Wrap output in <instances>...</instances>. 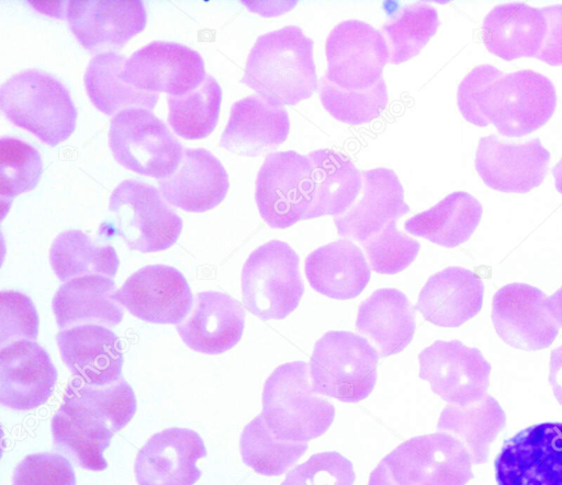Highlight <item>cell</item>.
Instances as JSON below:
<instances>
[{
    "label": "cell",
    "instance_id": "obj_12",
    "mask_svg": "<svg viewBox=\"0 0 562 485\" xmlns=\"http://www.w3.org/2000/svg\"><path fill=\"white\" fill-rule=\"evenodd\" d=\"M324 77L344 90H368L383 79L389 49L382 33L359 20L337 24L327 36Z\"/></svg>",
    "mask_w": 562,
    "mask_h": 485
},
{
    "label": "cell",
    "instance_id": "obj_36",
    "mask_svg": "<svg viewBox=\"0 0 562 485\" xmlns=\"http://www.w3.org/2000/svg\"><path fill=\"white\" fill-rule=\"evenodd\" d=\"M49 261L55 275L63 282L92 274L112 279L120 264L111 245L99 244L77 229L65 230L54 239Z\"/></svg>",
    "mask_w": 562,
    "mask_h": 485
},
{
    "label": "cell",
    "instance_id": "obj_21",
    "mask_svg": "<svg viewBox=\"0 0 562 485\" xmlns=\"http://www.w3.org/2000/svg\"><path fill=\"white\" fill-rule=\"evenodd\" d=\"M57 371L46 350L33 340H18L0 350V403L31 410L53 394Z\"/></svg>",
    "mask_w": 562,
    "mask_h": 485
},
{
    "label": "cell",
    "instance_id": "obj_33",
    "mask_svg": "<svg viewBox=\"0 0 562 485\" xmlns=\"http://www.w3.org/2000/svg\"><path fill=\"white\" fill-rule=\"evenodd\" d=\"M506 425V415L488 394L464 406L448 404L441 411L437 429L457 438L468 450L472 463L487 461L490 445Z\"/></svg>",
    "mask_w": 562,
    "mask_h": 485
},
{
    "label": "cell",
    "instance_id": "obj_13",
    "mask_svg": "<svg viewBox=\"0 0 562 485\" xmlns=\"http://www.w3.org/2000/svg\"><path fill=\"white\" fill-rule=\"evenodd\" d=\"M494 469L497 485H562V422L532 425L506 439Z\"/></svg>",
    "mask_w": 562,
    "mask_h": 485
},
{
    "label": "cell",
    "instance_id": "obj_22",
    "mask_svg": "<svg viewBox=\"0 0 562 485\" xmlns=\"http://www.w3.org/2000/svg\"><path fill=\"white\" fill-rule=\"evenodd\" d=\"M361 173L360 198L344 214L334 216L338 235L360 244L409 212L403 187L393 170L375 168Z\"/></svg>",
    "mask_w": 562,
    "mask_h": 485
},
{
    "label": "cell",
    "instance_id": "obj_34",
    "mask_svg": "<svg viewBox=\"0 0 562 485\" xmlns=\"http://www.w3.org/2000/svg\"><path fill=\"white\" fill-rule=\"evenodd\" d=\"M481 203L471 194L457 191L435 206L408 218L404 228L442 247L453 248L465 243L482 216Z\"/></svg>",
    "mask_w": 562,
    "mask_h": 485
},
{
    "label": "cell",
    "instance_id": "obj_19",
    "mask_svg": "<svg viewBox=\"0 0 562 485\" xmlns=\"http://www.w3.org/2000/svg\"><path fill=\"white\" fill-rule=\"evenodd\" d=\"M64 12L77 41L91 53L121 49L145 29L147 20L139 0H72Z\"/></svg>",
    "mask_w": 562,
    "mask_h": 485
},
{
    "label": "cell",
    "instance_id": "obj_26",
    "mask_svg": "<svg viewBox=\"0 0 562 485\" xmlns=\"http://www.w3.org/2000/svg\"><path fill=\"white\" fill-rule=\"evenodd\" d=\"M289 131V115L282 105L251 94L232 105L220 145L233 154L255 157L277 149Z\"/></svg>",
    "mask_w": 562,
    "mask_h": 485
},
{
    "label": "cell",
    "instance_id": "obj_6",
    "mask_svg": "<svg viewBox=\"0 0 562 485\" xmlns=\"http://www.w3.org/2000/svg\"><path fill=\"white\" fill-rule=\"evenodd\" d=\"M379 357L357 334L327 331L316 341L310 360L313 390L344 403L360 402L374 388Z\"/></svg>",
    "mask_w": 562,
    "mask_h": 485
},
{
    "label": "cell",
    "instance_id": "obj_29",
    "mask_svg": "<svg viewBox=\"0 0 562 485\" xmlns=\"http://www.w3.org/2000/svg\"><path fill=\"white\" fill-rule=\"evenodd\" d=\"M356 328L375 346L381 358L393 356L414 337L415 311L400 290L379 289L360 303Z\"/></svg>",
    "mask_w": 562,
    "mask_h": 485
},
{
    "label": "cell",
    "instance_id": "obj_4",
    "mask_svg": "<svg viewBox=\"0 0 562 485\" xmlns=\"http://www.w3.org/2000/svg\"><path fill=\"white\" fill-rule=\"evenodd\" d=\"M308 364L277 366L265 382L261 416L281 441L308 442L324 435L335 418L333 403L313 390Z\"/></svg>",
    "mask_w": 562,
    "mask_h": 485
},
{
    "label": "cell",
    "instance_id": "obj_47",
    "mask_svg": "<svg viewBox=\"0 0 562 485\" xmlns=\"http://www.w3.org/2000/svg\"><path fill=\"white\" fill-rule=\"evenodd\" d=\"M549 383L557 401L562 405V345L550 353Z\"/></svg>",
    "mask_w": 562,
    "mask_h": 485
},
{
    "label": "cell",
    "instance_id": "obj_20",
    "mask_svg": "<svg viewBox=\"0 0 562 485\" xmlns=\"http://www.w3.org/2000/svg\"><path fill=\"white\" fill-rule=\"evenodd\" d=\"M206 456L200 435L168 428L153 435L138 451L134 473L138 485H193L201 476L199 459Z\"/></svg>",
    "mask_w": 562,
    "mask_h": 485
},
{
    "label": "cell",
    "instance_id": "obj_3",
    "mask_svg": "<svg viewBox=\"0 0 562 485\" xmlns=\"http://www.w3.org/2000/svg\"><path fill=\"white\" fill-rule=\"evenodd\" d=\"M313 41L289 25L260 35L252 46L241 82L276 105H294L317 89Z\"/></svg>",
    "mask_w": 562,
    "mask_h": 485
},
{
    "label": "cell",
    "instance_id": "obj_30",
    "mask_svg": "<svg viewBox=\"0 0 562 485\" xmlns=\"http://www.w3.org/2000/svg\"><path fill=\"white\" fill-rule=\"evenodd\" d=\"M547 32L541 9L521 2L494 7L484 18L482 40L486 49L504 60L536 57Z\"/></svg>",
    "mask_w": 562,
    "mask_h": 485
},
{
    "label": "cell",
    "instance_id": "obj_16",
    "mask_svg": "<svg viewBox=\"0 0 562 485\" xmlns=\"http://www.w3.org/2000/svg\"><path fill=\"white\" fill-rule=\"evenodd\" d=\"M122 77L145 92L183 95L196 89L206 75L203 58L196 50L173 42L155 41L133 53Z\"/></svg>",
    "mask_w": 562,
    "mask_h": 485
},
{
    "label": "cell",
    "instance_id": "obj_49",
    "mask_svg": "<svg viewBox=\"0 0 562 485\" xmlns=\"http://www.w3.org/2000/svg\"><path fill=\"white\" fill-rule=\"evenodd\" d=\"M552 313L562 327V286L548 297Z\"/></svg>",
    "mask_w": 562,
    "mask_h": 485
},
{
    "label": "cell",
    "instance_id": "obj_28",
    "mask_svg": "<svg viewBox=\"0 0 562 485\" xmlns=\"http://www.w3.org/2000/svg\"><path fill=\"white\" fill-rule=\"evenodd\" d=\"M116 292L113 280L99 274L65 282L52 301L57 326L67 329L80 325H119L124 312Z\"/></svg>",
    "mask_w": 562,
    "mask_h": 485
},
{
    "label": "cell",
    "instance_id": "obj_1",
    "mask_svg": "<svg viewBox=\"0 0 562 485\" xmlns=\"http://www.w3.org/2000/svg\"><path fill=\"white\" fill-rule=\"evenodd\" d=\"M457 102L468 122L481 127L492 123L501 135L521 137L550 120L557 93L551 80L537 71L503 74L480 65L460 82Z\"/></svg>",
    "mask_w": 562,
    "mask_h": 485
},
{
    "label": "cell",
    "instance_id": "obj_9",
    "mask_svg": "<svg viewBox=\"0 0 562 485\" xmlns=\"http://www.w3.org/2000/svg\"><path fill=\"white\" fill-rule=\"evenodd\" d=\"M109 210L115 217L114 234L132 250H166L177 241L182 229V219L161 193L138 180L121 182L110 196Z\"/></svg>",
    "mask_w": 562,
    "mask_h": 485
},
{
    "label": "cell",
    "instance_id": "obj_45",
    "mask_svg": "<svg viewBox=\"0 0 562 485\" xmlns=\"http://www.w3.org/2000/svg\"><path fill=\"white\" fill-rule=\"evenodd\" d=\"M12 485H76V474L70 462L60 454L33 453L15 466Z\"/></svg>",
    "mask_w": 562,
    "mask_h": 485
},
{
    "label": "cell",
    "instance_id": "obj_2",
    "mask_svg": "<svg viewBox=\"0 0 562 485\" xmlns=\"http://www.w3.org/2000/svg\"><path fill=\"white\" fill-rule=\"evenodd\" d=\"M135 411L134 391L123 377L101 386L72 379L52 418L54 448L85 470L103 471V452Z\"/></svg>",
    "mask_w": 562,
    "mask_h": 485
},
{
    "label": "cell",
    "instance_id": "obj_15",
    "mask_svg": "<svg viewBox=\"0 0 562 485\" xmlns=\"http://www.w3.org/2000/svg\"><path fill=\"white\" fill-rule=\"evenodd\" d=\"M491 317L505 343L528 351L548 348L560 327L547 295L526 283H510L497 290Z\"/></svg>",
    "mask_w": 562,
    "mask_h": 485
},
{
    "label": "cell",
    "instance_id": "obj_32",
    "mask_svg": "<svg viewBox=\"0 0 562 485\" xmlns=\"http://www.w3.org/2000/svg\"><path fill=\"white\" fill-rule=\"evenodd\" d=\"M307 157L313 165V202L305 219L344 214L362 189V173L349 157L333 149H317Z\"/></svg>",
    "mask_w": 562,
    "mask_h": 485
},
{
    "label": "cell",
    "instance_id": "obj_18",
    "mask_svg": "<svg viewBox=\"0 0 562 485\" xmlns=\"http://www.w3.org/2000/svg\"><path fill=\"white\" fill-rule=\"evenodd\" d=\"M550 153L539 138L507 142L492 134L480 138L475 169L491 189L506 193H527L547 176Z\"/></svg>",
    "mask_w": 562,
    "mask_h": 485
},
{
    "label": "cell",
    "instance_id": "obj_24",
    "mask_svg": "<svg viewBox=\"0 0 562 485\" xmlns=\"http://www.w3.org/2000/svg\"><path fill=\"white\" fill-rule=\"evenodd\" d=\"M245 316L241 304L228 294L204 291L195 295L190 313L177 325V330L190 349L220 354L240 340Z\"/></svg>",
    "mask_w": 562,
    "mask_h": 485
},
{
    "label": "cell",
    "instance_id": "obj_27",
    "mask_svg": "<svg viewBox=\"0 0 562 485\" xmlns=\"http://www.w3.org/2000/svg\"><path fill=\"white\" fill-rule=\"evenodd\" d=\"M484 285L473 271L448 267L432 274L419 292L415 308L440 327H459L482 308Z\"/></svg>",
    "mask_w": 562,
    "mask_h": 485
},
{
    "label": "cell",
    "instance_id": "obj_48",
    "mask_svg": "<svg viewBox=\"0 0 562 485\" xmlns=\"http://www.w3.org/2000/svg\"><path fill=\"white\" fill-rule=\"evenodd\" d=\"M368 485H396L387 466L381 461L370 473Z\"/></svg>",
    "mask_w": 562,
    "mask_h": 485
},
{
    "label": "cell",
    "instance_id": "obj_44",
    "mask_svg": "<svg viewBox=\"0 0 562 485\" xmlns=\"http://www.w3.org/2000/svg\"><path fill=\"white\" fill-rule=\"evenodd\" d=\"M38 315L32 300L16 291L0 292V346L22 339L35 340Z\"/></svg>",
    "mask_w": 562,
    "mask_h": 485
},
{
    "label": "cell",
    "instance_id": "obj_25",
    "mask_svg": "<svg viewBox=\"0 0 562 485\" xmlns=\"http://www.w3.org/2000/svg\"><path fill=\"white\" fill-rule=\"evenodd\" d=\"M228 188L225 168L204 148H184L177 170L159 180L160 193L168 203L193 213L217 206L225 199Z\"/></svg>",
    "mask_w": 562,
    "mask_h": 485
},
{
    "label": "cell",
    "instance_id": "obj_23",
    "mask_svg": "<svg viewBox=\"0 0 562 485\" xmlns=\"http://www.w3.org/2000/svg\"><path fill=\"white\" fill-rule=\"evenodd\" d=\"M56 342L63 362L75 379L99 386L122 379V345L108 327L80 325L61 329Z\"/></svg>",
    "mask_w": 562,
    "mask_h": 485
},
{
    "label": "cell",
    "instance_id": "obj_35",
    "mask_svg": "<svg viewBox=\"0 0 562 485\" xmlns=\"http://www.w3.org/2000/svg\"><path fill=\"white\" fill-rule=\"evenodd\" d=\"M126 58L115 52L93 56L86 69L83 82L92 104L111 116L131 108L154 109L158 93L138 90L122 77Z\"/></svg>",
    "mask_w": 562,
    "mask_h": 485
},
{
    "label": "cell",
    "instance_id": "obj_7",
    "mask_svg": "<svg viewBox=\"0 0 562 485\" xmlns=\"http://www.w3.org/2000/svg\"><path fill=\"white\" fill-rule=\"evenodd\" d=\"M299 264L297 253L284 241L256 248L241 270L245 307L261 320L285 318L304 294Z\"/></svg>",
    "mask_w": 562,
    "mask_h": 485
},
{
    "label": "cell",
    "instance_id": "obj_14",
    "mask_svg": "<svg viewBox=\"0 0 562 485\" xmlns=\"http://www.w3.org/2000/svg\"><path fill=\"white\" fill-rule=\"evenodd\" d=\"M418 362L419 377L449 404L464 406L486 394L491 364L477 348L436 340L419 353Z\"/></svg>",
    "mask_w": 562,
    "mask_h": 485
},
{
    "label": "cell",
    "instance_id": "obj_11",
    "mask_svg": "<svg viewBox=\"0 0 562 485\" xmlns=\"http://www.w3.org/2000/svg\"><path fill=\"white\" fill-rule=\"evenodd\" d=\"M313 165L294 150L266 156L256 179L255 199L262 219L283 229L305 219L313 202Z\"/></svg>",
    "mask_w": 562,
    "mask_h": 485
},
{
    "label": "cell",
    "instance_id": "obj_50",
    "mask_svg": "<svg viewBox=\"0 0 562 485\" xmlns=\"http://www.w3.org/2000/svg\"><path fill=\"white\" fill-rule=\"evenodd\" d=\"M552 173L555 180V188L562 194V158L553 167Z\"/></svg>",
    "mask_w": 562,
    "mask_h": 485
},
{
    "label": "cell",
    "instance_id": "obj_41",
    "mask_svg": "<svg viewBox=\"0 0 562 485\" xmlns=\"http://www.w3.org/2000/svg\"><path fill=\"white\" fill-rule=\"evenodd\" d=\"M43 162L30 144L10 136L0 139V196L2 205L33 190L41 178Z\"/></svg>",
    "mask_w": 562,
    "mask_h": 485
},
{
    "label": "cell",
    "instance_id": "obj_43",
    "mask_svg": "<svg viewBox=\"0 0 562 485\" xmlns=\"http://www.w3.org/2000/svg\"><path fill=\"white\" fill-rule=\"evenodd\" d=\"M355 480L351 461L336 451H325L291 470L281 485H353Z\"/></svg>",
    "mask_w": 562,
    "mask_h": 485
},
{
    "label": "cell",
    "instance_id": "obj_17",
    "mask_svg": "<svg viewBox=\"0 0 562 485\" xmlns=\"http://www.w3.org/2000/svg\"><path fill=\"white\" fill-rule=\"evenodd\" d=\"M116 300L133 316L154 324L181 323L193 305L183 274L166 264L146 266L130 275Z\"/></svg>",
    "mask_w": 562,
    "mask_h": 485
},
{
    "label": "cell",
    "instance_id": "obj_5",
    "mask_svg": "<svg viewBox=\"0 0 562 485\" xmlns=\"http://www.w3.org/2000/svg\"><path fill=\"white\" fill-rule=\"evenodd\" d=\"M0 108L15 126L56 146L75 131L77 110L67 88L36 69L15 74L0 88Z\"/></svg>",
    "mask_w": 562,
    "mask_h": 485
},
{
    "label": "cell",
    "instance_id": "obj_10",
    "mask_svg": "<svg viewBox=\"0 0 562 485\" xmlns=\"http://www.w3.org/2000/svg\"><path fill=\"white\" fill-rule=\"evenodd\" d=\"M381 461L396 485H465L473 478L467 448L441 431L413 437Z\"/></svg>",
    "mask_w": 562,
    "mask_h": 485
},
{
    "label": "cell",
    "instance_id": "obj_38",
    "mask_svg": "<svg viewBox=\"0 0 562 485\" xmlns=\"http://www.w3.org/2000/svg\"><path fill=\"white\" fill-rule=\"evenodd\" d=\"M168 123L173 132L186 139H201L215 128L222 102V89L206 75L204 81L183 95H169Z\"/></svg>",
    "mask_w": 562,
    "mask_h": 485
},
{
    "label": "cell",
    "instance_id": "obj_31",
    "mask_svg": "<svg viewBox=\"0 0 562 485\" xmlns=\"http://www.w3.org/2000/svg\"><path fill=\"white\" fill-rule=\"evenodd\" d=\"M304 268L312 289L335 300L355 298L371 277L363 252L348 239L315 249L306 257Z\"/></svg>",
    "mask_w": 562,
    "mask_h": 485
},
{
    "label": "cell",
    "instance_id": "obj_8",
    "mask_svg": "<svg viewBox=\"0 0 562 485\" xmlns=\"http://www.w3.org/2000/svg\"><path fill=\"white\" fill-rule=\"evenodd\" d=\"M109 146L121 166L159 180L177 170L184 150L167 125L143 108L123 110L111 119Z\"/></svg>",
    "mask_w": 562,
    "mask_h": 485
},
{
    "label": "cell",
    "instance_id": "obj_42",
    "mask_svg": "<svg viewBox=\"0 0 562 485\" xmlns=\"http://www.w3.org/2000/svg\"><path fill=\"white\" fill-rule=\"evenodd\" d=\"M361 246L370 268L382 274H395L406 269L417 257L420 244L396 228V221L389 222Z\"/></svg>",
    "mask_w": 562,
    "mask_h": 485
},
{
    "label": "cell",
    "instance_id": "obj_39",
    "mask_svg": "<svg viewBox=\"0 0 562 485\" xmlns=\"http://www.w3.org/2000/svg\"><path fill=\"white\" fill-rule=\"evenodd\" d=\"M307 447V442L277 439L261 415L245 426L239 441L243 462L265 476H279L285 473L306 452Z\"/></svg>",
    "mask_w": 562,
    "mask_h": 485
},
{
    "label": "cell",
    "instance_id": "obj_37",
    "mask_svg": "<svg viewBox=\"0 0 562 485\" xmlns=\"http://www.w3.org/2000/svg\"><path fill=\"white\" fill-rule=\"evenodd\" d=\"M396 8L382 26L389 61L394 65L418 55L440 24L437 10L425 2Z\"/></svg>",
    "mask_w": 562,
    "mask_h": 485
},
{
    "label": "cell",
    "instance_id": "obj_40",
    "mask_svg": "<svg viewBox=\"0 0 562 485\" xmlns=\"http://www.w3.org/2000/svg\"><path fill=\"white\" fill-rule=\"evenodd\" d=\"M319 99L325 110L336 120L360 125L376 119L387 104L384 79L368 90H344L324 76L321 78Z\"/></svg>",
    "mask_w": 562,
    "mask_h": 485
},
{
    "label": "cell",
    "instance_id": "obj_46",
    "mask_svg": "<svg viewBox=\"0 0 562 485\" xmlns=\"http://www.w3.org/2000/svg\"><path fill=\"white\" fill-rule=\"evenodd\" d=\"M547 32L536 58L550 66H562V4L541 8Z\"/></svg>",
    "mask_w": 562,
    "mask_h": 485
}]
</instances>
